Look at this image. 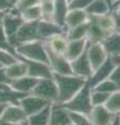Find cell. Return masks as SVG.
Segmentation results:
<instances>
[{"instance_id":"cell-1","label":"cell","mask_w":120,"mask_h":125,"mask_svg":"<svg viewBox=\"0 0 120 125\" xmlns=\"http://www.w3.org/2000/svg\"><path fill=\"white\" fill-rule=\"evenodd\" d=\"M53 79L57 88V102L62 104L70 100L87 83L86 79L73 74L70 75L53 74Z\"/></svg>"},{"instance_id":"cell-2","label":"cell","mask_w":120,"mask_h":125,"mask_svg":"<svg viewBox=\"0 0 120 125\" xmlns=\"http://www.w3.org/2000/svg\"><path fill=\"white\" fill-rule=\"evenodd\" d=\"M15 52H16L18 57L24 58V60L42 62L48 64V55L45 42L32 41L27 43H23V44L15 47Z\"/></svg>"},{"instance_id":"cell-3","label":"cell","mask_w":120,"mask_h":125,"mask_svg":"<svg viewBox=\"0 0 120 125\" xmlns=\"http://www.w3.org/2000/svg\"><path fill=\"white\" fill-rule=\"evenodd\" d=\"M91 91L92 89L89 85L87 80L86 84L70 100L63 103V105L69 112L89 115V113L91 112V109L93 107V105L91 103Z\"/></svg>"},{"instance_id":"cell-4","label":"cell","mask_w":120,"mask_h":125,"mask_svg":"<svg viewBox=\"0 0 120 125\" xmlns=\"http://www.w3.org/2000/svg\"><path fill=\"white\" fill-rule=\"evenodd\" d=\"M30 94L40 97L49 103L57 102V88L53 77L39 79Z\"/></svg>"},{"instance_id":"cell-5","label":"cell","mask_w":120,"mask_h":125,"mask_svg":"<svg viewBox=\"0 0 120 125\" xmlns=\"http://www.w3.org/2000/svg\"><path fill=\"white\" fill-rule=\"evenodd\" d=\"M37 22H24L16 32V34L10 39L11 45L16 47L23 43H27L32 41H40L38 37V28H37Z\"/></svg>"},{"instance_id":"cell-6","label":"cell","mask_w":120,"mask_h":125,"mask_svg":"<svg viewBox=\"0 0 120 125\" xmlns=\"http://www.w3.org/2000/svg\"><path fill=\"white\" fill-rule=\"evenodd\" d=\"M23 23H24V21L21 18L20 11L16 10L15 7L4 13V17L2 19L1 26L4 29L9 40L16 34V32L19 30V28L21 27Z\"/></svg>"},{"instance_id":"cell-7","label":"cell","mask_w":120,"mask_h":125,"mask_svg":"<svg viewBox=\"0 0 120 125\" xmlns=\"http://www.w3.org/2000/svg\"><path fill=\"white\" fill-rule=\"evenodd\" d=\"M46 50H47L48 55V64L53 74H60V75H70V74H72L71 62L63 54H56L50 51L47 48H46Z\"/></svg>"},{"instance_id":"cell-8","label":"cell","mask_w":120,"mask_h":125,"mask_svg":"<svg viewBox=\"0 0 120 125\" xmlns=\"http://www.w3.org/2000/svg\"><path fill=\"white\" fill-rule=\"evenodd\" d=\"M49 104L51 103L47 102L46 100L42 99L38 96L33 95V94H27V95L23 96L21 100L19 101V105L22 107V109L24 111L27 117L42 111L46 106H48Z\"/></svg>"},{"instance_id":"cell-9","label":"cell","mask_w":120,"mask_h":125,"mask_svg":"<svg viewBox=\"0 0 120 125\" xmlns=\"http://www.w3.org/2000/svg\"><path fill=\"white\" fill-rule=\"evenodd\" d=\"M21 60L27 66V76L36 78V79H45V78L53 77L52 70L50 68V66L46 62L24 60V58H21Z\"/></svg>"},{"instance_id":"cell-10","label":"cell","mask_w":120,"mask_h":125,"mask_svg":"<svg viewBox=\"0 0 120 125\" xmlns=\"http://www.w3.org/2000/svg\"><path fill=\"white\" fill-rule=\"evenodd\" d=\"M86 53L93 71L97 69L99 66H101L110 57L101 43H94V44H89L88 43Z\"/></svg>"},{"instance_id":"cell-11","label":"cell","mask_w":120,"mask_h":125,"mask_svg":"<svg viewBox=\"0 0 120 125\" xmlns=\"http://www.w3.org/2000/svg\"><path fill=\"white\" fill-rule=\"evenodd\" d=\"M70 62H71V69H72L73 75L84 78L86 80H88L91 77L93 70L90 65V62H89L86 51Z\"/></svg>"},{"instance_id":"cell-12","label":"cell","mask_w":120,"mask_h":125,"mask_svg":"<svg viewBox=\"0 0 120 125\" xmlns=\"http://www.w3.org/2000/svg\"><path fill=\"white\" fill-rule=\"evenodd\" d=\"M49 125H72L69 111L62 103L55 102L50 105Z\"/></svg>"},{"instance_id":"cell-13","label":"cell","mask_w":120,"mask_h":125,"mask_svg":"<svg viewBox=\"0 0 120 125\" xmlns=\"http://www.w3.org/2000/svg\"><path fill=\"white\" fill-rule=\"evenodd\" d=\"M1 120L11 125H16L27 120V116L19 104H9L3 111Z\"/></svg>"},{"instance_id":"cell-14","label":"cell","mask_w":120,"mask_h":125,"mask_svg":"<svg viewBox=\"0 0 120 125\" xmlns=\"http://www.w3.org/2000/svg\"><path fill=\"white\" fill-rule=\"evenodd\" d=\"M114 68H115V64L112 61V57H109L101 66H99L97 69L94 70L91 77L88 79V83L91 87V89L94 85L99 83L100 81L108 79L110 77L112 71L114 70Z\"/></svg>"},{"instance_id":"cell-15","label":"cell","mask_w":120,"mask_h":125,"mask_svg":"<svg viewBox=\"0 0 120 125\" xmlns=\"http://www.w3.org/2000/svg\"><path fill=\"white\" fill-rule=\"evenodd\" d=\"M37 28H38L39 40L42 42H46L49 38L55 36L57 33L66 32L64 28H62L59 25H56L55 23H53L51 21H45V20L38 21Z\"/></svg>"},{"instance_id":"cell-16","label":"cell","mask_w":120,"mask_h":125,"mask_svg":"<svg viewBox=\"0 0 120 125\" xmlns=\"http://www.w3.org/2000/svg\"><path fill=\"white\" fill-rule=\"evenodd\" d=\"M114 115L115 114H112L104 105H99L93 106L88 117L92 125H109Z\"/></svg>"},{"instance_id":"cell-17","label":"cell","mask_w":120,"mask_h":125,"mask_svg":"<svg viewBox=\"0 0 120 125\" xmlns=\"http://www.w3.org/2000/svg\"><path fill=\"white\" fill-rule=\"evenodd\" d=\"M24 94H21L11 87L10 83L0 84V104H19Z\"/></svg>"},{"instance_id":"cell-18","label":"cell","mask_w":120,"mask_h":125,"mask_svg":"<svg viewBox=\"0 0 120 125\" xmlns=\"http://www.w3.org/2000/svg\"><path fill=\"white\" fill-rule=\"evenodd\" d=\"M68 42L69 40L66 37V32H63V33H57L55 36L49 38L45 42V46L50 51L55 52L56 54H63L64 55L66 49H67Z\"/></svg>"},{"instance_id":"cell-19","label":"cell","mask_w":120,"mask_h":125,"mask_svg":"<svg viewBox=\"0 0 120 125\" xmlns=\"http://www.w3.org/2000/svg\"><path fill=\"white\" fill-rule=\"evenodd\" d=\"M87 46H88V41L86 39L69 41L64 56L67 58L69 62H72L73 60L77 58L80 54H83L85 51H86Z\"/></svg>"},{"instance_id":"cell-20","label":"cell","mask_w":120,"mask_h":125,"mask_svg":"<svg viewBox=\"0 0 120 125\" xmlns=\"http://www.w3.org/2000/svg\"><path fill=\"white\" fill-rule=\"evenodd\" d=\"M89 19H90V16L86 13V10H69L65 19V25H64L65 31H67L68 29H71L77 25L83 24V23L87 22Z\"/></svg>"},{"instance_id":"cell-21","label":"cell","mask_w":120,"mask_h":125,"mask_svg":"<svg viewBox=\"0 0 120 125\" xmlns=\"http://www.w3.org/2000/svg\"><path fill=\"white\" fill-rule=\"evenodd\" d=\"M38 80L39 79H36V78H33L26 75L24 77L19 78V79L10 81V84L15 91H17L21 94H24V95H27V94L32 93L33 89L38 83Z\"/></svg>"},{"instance_id":"cell-22","label":"cell","mask_w":120,"mask_h":125,"mask_svg":"<svg viewBox=\"0 0 120 125\" xmlns=\"http://www.w3.org/2000/svg\"><path fill=\"white\" fill-rule=\"evenodd\" d=\"M4 70H5V74L10 81L19 79V78L27 75V66L19 57L16 62L5 67Z\"/></svg>"},{"instance_id":"cell-23","label":"cell","mask_w":120,"mask_h":125,"mask_svg":"<svg viewBox=\"0 0 120 125\" xmlns=\"http://www.w3.org/2000/svg\"><path fill=\"white\" fill-rule=\"evenodd\" d=\"M55 4V10H53V23L64 28L65 19L69 11V4L67 0H55L53 1ZM65 29V28H64Z\"/></svg>"},{"instance_id":"cell-24","label":"cell","mask_w":120,"mask_h":125,"mask_svg":"<svg viewBox=\"0 0 120 125\" xmlns=\"http://www.w3.org/2000/svg\"><path fill=\"white\" fill-rule=\"evenodd\" d=\"M101 44L110 57L120 55V34L119 33L113 32L109 34L102 41Z\"/></svg>"},{"instance_id":"cell-25","label":"cell","mask_w":120,"mask_h":125,"mask_svg":"<svg viewBox=\"0 0 120 125\" xmlns=\"http://www.w3.org/2000/svg\"><path fill=\"white\" fill-rule=\"evenodd\" d=\"M91 18H92V20L95 22V24L97 25L103 32H106L108 36L115 32V23H114L112 11L109 14H106V15L97 16V17H91Z\"/></svg>"},{"instance_id":"cell-26","label":"cell","mask_w":120,"mask_h":125,"mask_svg":"<svg viewBox=\"0 0 120 125\" xmlns=\"http://www.w3.org/2000/svg\"><path fill=\"white\" fill-rule=\"evenodd\" d=\"M111 11H112L111 5L104 0H92L90 5L86 10V13L90 17H97V16L109 14Z\"/></svg>"},{"instance_id":"cell-27","label":"cell","mask_w":120,"mask_h":125,"mask_svg":"<svg viewBox=\"0 0 120 125\" xmlns=\"http://www.w3.org/2000/svg\"><path fill=\"white\" fill-rule=\"evenodd\" d=\"M108 37L106 32L99 28V27L95 24V22L92 20L90 17L89 20V27H88V32L86 40L88 41L89 44H94V43H102V41Z\"/></svg>"},{"instance_id":"cell-28","label":"cell","mask_w":120,"mask_h":125,"mask_svg":"<svg viewBox=\"0 0 120 125\" xmlns=\"http://www.w3.org/2000/svg\"><path fill=\"white\" fill-rule=\"evenodd\" d=\"M50 105L51 104H49L48 106H46L42 111L27 117L28 125H49Z\"/></svg>"},{"instance_id":"cell-29","label":"cell","mask_w":120,"mask_h":125,"mask_svg":"<svg viewBox=\"0 0 120 125\" xmlns=\"http://www.w3.org/2000/svg\"><path fill=\"white\" fill-rule=\"evenodd\" d=\"M89 20L87 22L83 23V24L77 25L66 31V37H67L68 40L72 41V40H83V39H86L87 32H88V27H89Z\"/></svg>"},{"instance_id":"cell-30","label":"cell","mask_w":120,"mask_h":125,"mask_svg":"<svg viewBox=\"0 0 120 125\" xmlns=\"http://www.w3.org/2000/svg\"><path fill=\"white\" fill-rule=\"evenodd\" d=\"M21 18L24 22H37L42 20V14H41V7L40 4L30 6L28 9H25L20 11Z\"/></svg>"},{"instance_id":"cell-31","label":"cell","mask_w":120,"mask_h":125,"mask_svg":"<svg viewBox=\"0 0 120 125\" xmlns=\"http://www.w3.org/2000/svg\"><path fill=\"white\" fill-rule=\"evenodd\" d=\"M112 114H120V91L111 94L104 105Z\"/></svg>"},{"instance_id":"cell-32","label":"cell","mask_w":120,"mask_h":125,"mask_svg":"<svg viewBox=\"0 0 120 125\" xmlns=\"http://www.w3.org/2000/svg\"><path fill=\"white\" fill-rule=\"evenodd\" d=\"M92 90H95V91H99V92H102V93H107V94H113L114 92L118 91L117 87L114 84V83L112 81L110 78L108 79H104L102 81H100L99 83H97L96 85L92 88Z\"/></svg>"},{"instance_id":"cell-33","label":"cell","mask_w":120,"mask_h":125,"mask_svg":"<svg viewBox=\"0 0 120 125\" xmlns=\"http://www.w3.org/2000/svg\"><path fill=\"white\" fill-rule=\"evenodd\" d=\"M110 94L102 93L99 91L92 90L91 91V103L93 106H99V105H106Z\"/></svg>"},{"instance_id":"cell-34","label":"cell","mask_w":120,"mask_h":125,"mask_svg":"<svg viewBox=\"0 0 120 125\" xmlns=\"http://www.w3.org/2000/svg\"><path fill=\"white\" fill-rule=\"evenodd\" d=\"M40 7L42 14V20L53 22L52 19H53V10H55L53 2H41Z\"/></svg>"},{"instance_id":"cell-35","label":"cell","mask_w":120,"mask_h":125,"mask_svg":"<svg viewBox=\"0 0 120 125\" xmlns=\"http://www.w3.org/2000/svg\"><path fill=\"white\" fill-rule=\"evenodd\" d=\"M18 61V56L13 52L6 51V50L0 49V65L3 68L7 67L14 62H16Z\"/></svg>"},{"instance_id":"cell-36","label":"cell","mask_w":120,"mask_h":125,"mask_svg":"<svg viewBox=\"0 0 120 125\" xmlns=\"http://www.w3.org/2000/svg\"><path fill=\"white\" fill-rule=\"evenodd\" d=\"M69 115H70L72 125H92L88 115L78 114V113H73V112H69Z\"/></svg>"},{"instance_id":"cell-37","label":"cell","mask_w":120,"mask_h":125,"mask_svg":"<svg viewBox=\"0 0 120 125\" xmlns=\"http://www.w3.org/2000/svg\"><path fill=\"white\" fill-rule=\"evenodd\" d=\"M0 49L6 50V51H10V52H13V53L16 54V52H15V48L11 45L9 38H7L5 31L2 28L1 25H0Z\"/></svg>"},{"instance_id":"cell-38","label":"cell","mask_w":120,"mask_h":125,"mask_svg":"<svg viewBox=\"0 0 120 125\" xmlns=\"http://www.w3.org/2000/svg\"><path fill=\"white\" fill-rule=\"evenodd\" d=\"M91 2H92V0H70L68 2L69 10H86Z\"/></svg>"},{"instance_id":"cell-39","label":"cell","mask_w":120,"mask_h":125,"mask_svg":"<svg viewBox=\"0 0 120 125\" xmlns=\"http://www.w3.org/2000/svg\"><path fill=\"white\" fill-rule=\"evenodd\" d=\"M41 3V0H19L18 3L15 6V9L21 11L25 9H28L30 6H34Z\"/></svg>"},{"instance_id":"cell-40","label":"cell","mask_w":120,"mask_h":125,"mask_svg":"<svg viewBox=\"0 0 120 125\" xmlns=\"http://www.w3.org/2000/svg\"><path fill=\"white\" fill-rule=\"evenodd\" d=\"M109 78L113 81L116 87H117L118 91H120V67L119 66H115V68L113 71H112Z\"/></svg>"},{"instance_id":"cell-41","label":"cell","mask_w":120,"mask_h":125,"mask_svg":"<svg viewBox=\"0 0 120 125\" xmlns=\"http://www.w3.org/2000/svg\"><path fill=\"white\" fill-rule=\"evenodd\" d=\"M112 15H113V19L115 23V32L120 34V13L112 10Z\"/></svg>"},{"instance_id":"cell-42","label":"cell","mask_w":120,"mask_h":125,"mask_svg":"<svg viewBox=\"0 0 120 125\" xmlns=\"http://www.w3.org/2000/svg\"><path fill=\"white\" fill-rule=\"evenodd\" d=\"M11 9H13V6L11 5L9 0H0V11L6 13V11H9Z\"/></svg>"},{"instance_id":"cell-43","label":"cell","mask_w":120,"mask_h":125,"mask_svg":"<svg viewBox=\"0 0 120 125\" xmlns=\"http://www.w3.org/2000/svg\"><path fill=\"white\" fill-rule=\"evenodd\" d=\"M7 83H10V80L5 74V70L4 68H0V84Z\"/></svg>"},{"instance_id":"cell-44","label":"cell","mask_w":120,"mask_h":125,"mask_svg":"<svg viewBox=\"0 0 120 125\" xmlns=\"http://www.w3.org/2000/svg\"><path fill=\"white\" fill-rule=\"evenodd\" d=\"M112 10H115V11H118V13H120V0L112 4Z\"/></svg>"},{"instance_id":"cell-45","label":"cell","mask_w":120,"mask_h":125,"mask_svg":"<svg viewBox=\"0 0 120 125\" xmlns=\"http://www.w3.org/2000/svg\"><path fill=\"white\" fill-rule=\"evenodd\" d=\"M112 61H113V62L115 64V66H119V67H120V55L112 57Z\"/></svg>"},{"instance_id":"cell-46","label":"cell","mask_w":120,"mask_h":125,"mask_svg":"<svg viewBox=\"0 0 120 125\" xmlns=\"http://www.w3.org/2000/svg\"><path fill=\"white\" fill-rule=\"evenodd\" d=\"M5 106H6V105H4V104H0V119H1V116L3 114V111H4Z\"/></svg>"},{"instance_id":"cell-47","label":"cell","mask_w":120,"mask_h":125,"mask_svg":"<svg viewBox=\"0 0 120 125\" xmlns=\"http://www.w3.org/2000/svg\"><path fill=\"white\" fill-rule=\"evenodd\" d=\"M18 1H19V0H9V2L11 3V5L13 6V7L16 6V4L18 3Z\"/></svg>"},{"instance_id":"cell-48","label":"cell","mask_w":120,"mask_h":125,"mask_svg":"<svg viewBox=\"0 0 120 125\" xmlns=\"http://www.w3.org/2000/svg\"><path fill=\"white\" fill-rule=\"evenodd\" d=\"M4 17V13H2V11H0V25H1L2 23V19Z\"/></svg>"},{"instance_id":"cell-49","label":"cell","mask_w":120,"mask_h":125,"mask_svg":"<svg viewBox=\"0 0 120 125\" xmlns=\"http://www.w3.org/2000/svg\"><path fill=\"white\" fill-rule=\"evenodd\" d=\"M0 125H11V124L7 123V122H4V121H2L1 119H0Z\"/></svg>"},{"instance_id":"cell-50","label":"cell","mask_w":120,"mask_h":125,"mask_svg":"<svg viewBox=\"0 0 120 125\" xmlns=\"http://www.w3.org/2000/svg\"><path fill=\"white\" fill-rule=\"evenodd\" d=\"M16 125H28V123H27V120H26V121H24V122H21V123L16 124Z\"/></svg>"},{"instance_id":"cell-51","label":"cell","mask_w":120,"mask_h":125,"mask_svg":"<svg viewBox=\"0 0 120 125\" xmlns=\"http://www.w3.org/2000/svg\"><path fill=\"white\" fill-rule=\"evenodd\" d=\"M55 0H41V2H53Z\"/></svg>"},{"instance_id":"cell-52","label":"cell","mask_w":120,"mask_h":125,"mask_svg":"<svg viewBox=\"0 0 120 125\" xmlns=\"http://www.w3.org/2000/svg\"><path fill=\"white\" fill-rule=\"evenodd\" d=\"M104 1H107V2L109 3L110 5H111V7H112V0H104Z\"/></svg>"},{"instance_id":"cell-53","label":"cell","mask_w":120,"mask_h":125,"mask_svg":"<svg viewBox=\"0 0 120 125\" xmlns=\"http://www.w3.org/2000/svg\"><path fill=\"white\" fill-rule=\"evenodd\" d=\"M117 1H119V0H112V4H113V3H115V2H117Z\"/></svg>"},{"instance_id":"cell-54","label":"cell","mask_w":120,"mask_h":125,"mask_svg":"<svg viewBox=\"0 0 120 125\" xmlns=\"http://www.w3.org/2000/svg\"><path fill=\"white\" fill-rule=\"evenodd\" d=\"M0 68H3V67H2V66H1V65H0Z\"/></svg>"},{"instance_id":"cell-55","label":"cell","mask_w":120,"mask_h":125,"mask_svg":"<svg viewBox=\"0 0 120 125\" xmlns=\"http://www.w3.org/2000/svg\"><path fill=\"white\" fill-rule=\"evenodd\" d=\"M67 1H68V2H69V1H70V0H67Z\"/></svg>"},{"instance_id":"cell-56","label":"cell","mask_w":120,"mask_h":125,"mask_svg":"<svg viewBox=\"0 0 120 125\" xmlns=\"http://www.w3.org/2000/svg\"><path fill=\"white\" fill-rule=\"evenodd\" d=\"M109 125H110V124H109Z\"/></svg>"}]
</instances>
